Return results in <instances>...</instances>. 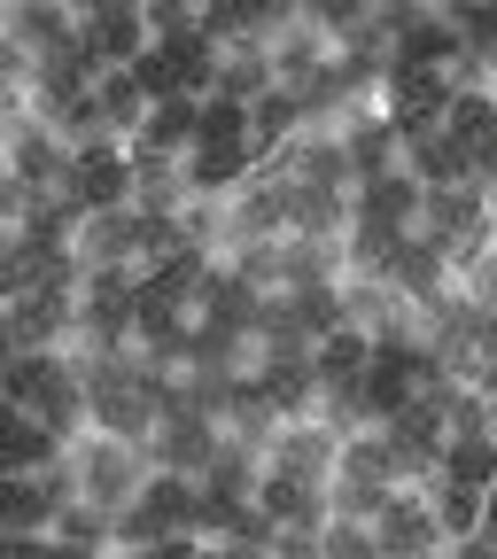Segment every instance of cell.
Listing matches in <instances>:
<instances>
[{
  "label": "cell",
  "instance_id": "cell-25",
  "mask_svg": "<svg viewBox=\"0 0 497 559\" xmlns=\"http://www.w3.org/2000/svg\"><path fill=\"white\" fill-rule=\"evenodd\" d=\"M132 148H156V156H194V148H202V102H194V94H179V102H156L149 132H140Z\"/></svg>",
  "mask_w": 497,
  "mask_h": 559
},
{
  "label": "cell",
  "instance_id": "cell-34",
  "mask_svg": "<svg viewBox=\"0 0 497 559\" xmlns=\"http://www.w3.org/2000/svg\"><path fill=\"white\" fill-rule=\"evenodd\" d=\"M202 148H249V109L226 102V94H210L202 102Z\"/></svg>",
  "mask_w": 497,
  "mask_h": 559
},
{
  "label": "cell",
  "instance_id": "cell-32",
  "mask_svg": "<svg viewBox=\"0 0 497 559\" xmlns=\"http://www.w3.org/2000/svg\"><path fill=\"white\" fill-rule=\"evenodd\" d=\"M436 474H451V481H466V489L489 498V481H497V436H451V451H443Z\"/></svg>",
  "mask_w": 497,
  "mask_h": 559
},
{
  "label": "cell",
  "instance_id": "cell-27",
  "mask_svg": "<svg viewBox=\"0 0 497 559\" xmlns=\"http://www.w3.org/2000/svg\"><path fill=\"white\" fill-rule=\"evenodd\" d=\"M419 489H428V506H436V521H443L451 544H459V536H482V513H489L482 489H466V481H451V474H428Z\"/></svg>",
  "mask_w": 497,
  "mask_h": 559
},
{
  "label": "cell",
  "instance_id": "cell-11",
  "mask_svg": "<svg viewBox=\"0 0 497 559\" xmlns=\"http://www.w3.org/2000/svg\"><path fill=\"white\" fill-rule=\"evenodd\" d=\"M62 202L79 210V218H94V210H125L132 202V148H86V156H70Z\"/></svg>",
  "mask_w": 497,
  "mask_h": 559
},
{
  "label": "cell",
  "instance_id": "cell-17",
  "mask_svg": "<svg viewBox=\"0 0 497 559\" xmlns=\"http://www.w3.org/2000/svg\"><path fill=\"white\" fill-rule=\"evenodd\" d=\"M257 513H264L272 528H327V481H304V474H272V466H264Z\"/></svg>",
  "mask_w": 497,
  "mask_h": 559
},
{
  "label": "cell",
  "instance_id": "cell-31",
  "mask_svg": "<svg viewBox=\"0 0 497 559\" xmlns=\"http://www.w3.org/2000/svg\"><path fill=\"white\" fill-rule=\"evenodd\" d=\"M164 536H194V528H179V521L149 498V489H140V498L117 513V551H149V544H164Z\"/></svg>",
  "mask_w": 497,
  "mask_h": 559
},
{
  "label": "cell",
  "instance_id": "cell-41",
  "mask_svg": "<svg viewBox=\"0 0 497 559\" xmlns=\"http://www.w3.org/2000/svg\"><path fill=\"white\" fill-rule=\"evenodd\" d=\"M451 559H497V544H489V536H459Z\"/></svg>",
  "mask_w": 497,
  "mask_h": 559
},
{
  "label": "cell",
  "instance_id": "cell-20",
  "mask_svg": "<svg viewBox=\"0 0 497 559\" xmlns=\"http://www.w3.org/2000/svg\"><path fill=\"white\" fill-rule=\"evenodd\" d=\"M32 412L47 419V428H55L62 443H79V436H94V404H86V373L70 366V358L55 366V381L39 389V404H32Z\"/></svg>",
  "mask_w": 497,
  "mask_h": 559
},
{
  "label": "cell",
  "instance_id": "cell-22",
  "mask_svg": "<svg viewBox=\"0 0 497 559\" xmlns=\"http://www.w3.org/2000/svg\"><path fill=\"white\" fill-rule=\"evenodd\" d=\"M389 280H397L412 304H436V296H451V288H459V272L443 264V249H436V241H419V234L404 241V257L389 264Z\"/></svg>",
  "mask_w": 497,
  "mask_h": 559
},
{
  "label": "cell",
  "instance_id": "cell-12",
  "mask_svg": "<svg viewBox=\"0 0 497 559\" xmlns=\"http://www.w3.org/2000/svg\"><path fill=\"white\" fill-rule=\"evenodd\" d=\"M374 536H381V559H436L451 544L436 506H428V489H397L381 506V521H374Z\"/></svg>",
  "mask_w": 497,
  "mask_h": 559
},
{
  "label": "cell",
  "instance_id": "cell-7",
  "mask_svg": "<svg viewBox=\"0 0 497 559\" xmlns=\"http://www.w3.org/2000/svg\"><path fill=\"white\" fill-rule=\"evenodd\" d=\"M0 334H9V349H70V334H79V288H24L9 296V311H0Z\"/></svg>",
  "mask_w": 497,
  "mask_h": 559
},
{
  "label": "cell",
  "instance_id": "cell-13",
  "mask_svg": "<svg viewBox=\"0 0 497 559\" xmlns=\"http://www.w3.org/2000/svg\"><path fill=\"white\" fill-rule=\"evenodd\" d=\"M264 466L272 474H304V481H334V466H342V436L327 428V419H288V428L272 436V451H264Z\"/></svg>",
  "mask_w": 497,
  "mask_h": 559
},
{
  "label": "cell",
  "instance_id": "cell-26",
  "mask_svg": "<svg viewBox=\"0 0 497 559\" xmlns=\"http://www.w3.org/2000/svg\"><path fill=\"white\" fill-rule=\"evenodd\" d=\"M366 366H374V342H366L358 326H342V334H327V342L311 349L319 389H358V381H366Z\"/></svg>",
  "mask_w": 497,
  "mask_h": 559
},
{
  "label": "cell",
  "instance_id": "cell-9",
  "mask_svg": "<svg viewBox=\"0 0 497 559\" xmlns=\"http://www.w3.org/2000/svg\"><path fill=\"white\" fill-rule=\"evenodd\" d=\"M86 39H94V55L109 62V70H140L156 55V32H149V9L140 0H86Z\"/></svg>",
  "mask_w": 497,
  "mask_h": 559
},
{
  "label": "cell",
  "instance_id": "cell-2",
  "mask_svg": "<svg viewBox=\"0 0 497 559\" xmlns=\"http://www.w3.org/2000/svg\"><path fill=\"white\" fill-rule=\"evenodd\" d=\"M70 366H79V358H70ZM79 373H86V404H94V436L156 443V428H164V396L140 389L125 358H86Z\"/></svg>",
  "mask_w": 497,
  "mask_h": 559
},
{
  "label": "cell",
  "instance_id": "cell-35",
  "mask_svg": "<svg viewBox=\"0 0 497 559\" xmlns=\"http://www.w3.org/2000/svg\"><path fill=\"white\" fill-rule=\"evenodd\" d=\"M319 551H327V559H381V536H374V521H334V513H327Z\"/></svg>",
  "mask_w": 497,
  "mask_h": 559
},
{
  "label": "cell",
  "instance_id": "cell-36",
  "mask_svg": "<svg viewBox=\"0 0 497 559\" xmlns=\"http://www.w3.org/2000/svg\"><path fill=\"white\" fill-rule=\"evenodd\" d=\"M241 280H249V288L257 296H280V241H241L234 257H226Z\"/></svg>",
  "mask_w": 497,
  "mask_h": 559
},
{
  "label": "cell",
  "instance_id": "cell-1",
  "mask_svg": "<svg viewBox=\"0 0 497 559\" xmlns=\"http://www.w3.org/2000/svg\"><path fill=\"white\" fill-rule=\"evenodd\" d=\"M419 241H436L443 264L466 280V264L497 249V202L482 187H436L428 210H419Z\"/></svg>",
  "mask_w": 497,
  "mask_h": 559
},
{
  "label": "cell",
  "instance_id": "cell-39",
  "mask_svg": "<svg viewBox=\"0 0 497 559\" xmlns=\"http://www.w3.org/2000/svg\"><path fill=\"white\" fill-rule=\"evenodd\" d=\"M125 559H210V544H202V536H164V544H149V551H125Z\"/></svg>",
  "mask_w": 497,
  "mask_h": 559
},
{
  "label": "cell",
  "instance_id": "cell-38",
  "mask_svg": "<svg viewBox=\"0 0 497 559\" xmlns=\"http://www.w3.org/2000/svg\"><path fill=\"white\" fill-rule=\"evenodd\" d=\"M264 559H327V551H319V528H272Z\"/></svg>",
  "mask_w": 497,
  "mask_h": 559
},
{
  "label": "cell",
  "instance_id": "cell-37",
  "mask_svg": "<svg viewBox=\"0 0 497 559\" xmlns=\"http://www.w3.org/2000/svg\"><path fill=\"white\" fill-rule=\"evenodd\" d=\"M459 288H466V296H474V304H482V311H489V319H497V249H489V257H474V264H466V280H459Z\"/></svg>",
  "mask_w": 497,
  "mask_h": 559
},
{
  "label": "cell",
  "instance_id": "cell-28",
  "mask_svg": "<svg viewBox=\"0 0 497 559\" xmlns=\"http://www.w3.org/2000/svg\"><path fill=\"white\" fill-rule=\"evenodd\" d=\"M202 489H210V498H241V506H257V489H264V451H249V443L226 436V451H218V466L202 474Z\"/></svg>",
  "mask_w": 497,
  "mask_h": 559
},
{
  "label": "cell",
  "instance_id": "cell-16",
  "mask_svg": "<svg viewBox=\"0 0 497 559\" xmlns=\"http://www.w3.org/2000/svg\"><path fill=\"white\" fill-rule=\"evenodd\" d=\"M419 210H428V187L412 171H389V179H366L358 187V226H381V234H419Z\"/></svg>",
  "mask_w": 497,
  "mask_h": 559
},
{
  "label": "cell",
  "instance_id": "cell-23",
  "mask_svg": "<svg viewBox=\"0 0 497 559\" xmlns=\"http://www.w3.org/2000/svg\"><path fill=\"white\" fill-rule=\"evenodd\" d=\"M218 94L241 102V109H257V102L272 94V47H264V39H234V47H226V62H218Z\"/></svg>",
  "mask_w": 497,
  "mask_h": 559
},
{
  "label": "cell",
  "instance_id": "cell-18",
  "mask_svg": "<svg viewBox=\"0 0 497 559\" xmlns=\"http://www.w3.org/2000/svg\"><path fill=\"white\" fill-rule=\"evenodd\" d=\"M62 498L39 474H0V536H55Z\"/></svg>",
  "mask_w": 497,
  "mask_h": 559
},
{
  "label": "cell",
  "instance_id": "cell-5",
  "mask_svg": "<svg viewBox=\"0 0 497 559\" xmlns=\"http://www.w3.org/2000/svg\"><path fill=\"white\" fill-rule=\"evenodd\" d=\"M0 171L16 187H62L70 179V140L55 132V117L39 109H0Z\"/></svg>",
  "mask_w": 497,
  "mask_h": 559
},
{
  "label": "cell",
  "instance_id": "cell-29",
  "mask_svg": "<svg viewBox=\"0 0 497 559\" xmlns=\"http://www.w3.org/2000/svg\"><path fill=\"white\" fill-rule=\"evenodd\" d=\"M55 349H9V358H0V396H9V412H32L39 404V389L55 381Z\"/></svg>",
  "mask_w": 497,
  "mask_h": 559
},
{
  "label": "cell",
  "instance_id": "cell-14",
  "mask_svg": "<svg viewBox=\"0 0 497 559\" xmlns=\"http://www.w3.org/2000/svg\"><path fill=\"white\" fill-rule=\"evenodd\" d=\"M451 79H443V70H397V79H389V94H381V109H389V124L412 140V132H436L443 117H451Z\"/></svg>",
  "mask_w": 497,
  "mask_h": 559
},
{
  "label": "cell",
  "instance_id": "cell-6",
  "mask_svg": "<svg viewBox=\"0 0 497 559\" xmlns=\"http://www.w3.org/2000/svg\"><path fill=\"white\" fill-rule=\"evenodd\" d=\"M264 171H280L288 187H319V194H358V164L342 148V124H304V140H288Z\"/></svg>",
  "mask_w": 497,
  "mask_h": 559
},
{
  "label": "cell",
  "instance_id": "cell-10",
  "mask_svg": "<svg viewBox=\"0 0 497 559\" xmlns=\"http://www.w3.org/2000/svg\"><path fill=\"white\" fill-rule=\"evenodd\" d=\"M79 32H86V16L70 0H9V16H0V47H24L32 62L79 47Z\"/></svg>",
  "mask_w": 497,
  "mask_h": 559
},
{
  "label": "cell",
  "instance_id": "cell-21",
  "mask_svg": "<svg viewBox=\"0 0 497 559\" xmlns=\"http://www.w3.org/2000/svg\"><path fill=\"white\" fill-rule=\"evenodd\" d=\"M0 451H9V474H47L70 443L47 428L39 412H9V419H0Z\"/></svg>",
  "mask_w": 497,
  "mask_h": 559
},
{
  "label": "cell",
  "instance_id": "cell-15",
  "mask_svg": "<svg viewBox=\"0 0 497 559\" xmlns=\"http://www.w3.org/2000/svg\"><path fill=\"white\" fill-rule=\"evenodd\" d=\"M342 148H350V164H358V187L404 171V132L389 124L381 102H366V109H350V117H342Z\"/></svg>",
  "mask_w": 497,
  "mask_h": 559
},
{
  "label": "cell",
  "instance_id": "cell-30",
  "mask_svg": "<svg viewBox=\"0 0 497 559\" xmlns=\"http://www.w3.org/2000/svg\"><path fill=\"white\" fill-rule=\"evenodd\" d=\"M288 428V412H280L257 381H241V396H234V419H226V436L234 443H249V451H272V436Z\"/></svg>",
  "mask_w": 497,
  "mask_h": 559
},
{
  "label": "cell",
  "instance_id": "cell-24",
  "mask_svg": "<svg viewBox=\"0 0 497 559\" xmlns=\"http://www.w3.org/2000/svg\"><path fill=\"white\" fill-rule=\"evenodd\" d=\"M304 124H311V117H304V102L272 86V94L249 109V148H257V164H272L280 148H288V140H304Z\"/></svg>",
  "mask_w": 497,
  "mask_h": 559
},
{
  "label": "cell",
  "instance_id": "cell-4",
  "mask_svg": "<svg viewBox=\"0 0 497 559\" xmlns=\"http://www.w3.org/2000/svg\"><path fill=\"white\" fill-rule=\"evenodd\" d=\"M342 319L374 349H419V304L389 272H342Z\"/></svg>",
  "mask_w": 497,
  "mask_h": 559
},
{
  "label": "cell",
  "instance_id": "cell-8",
  "mask_svg": "<svg viewBox=\"0 0 497 559\" xmlns=\"http://www.w3.org/2000/svg\"><path fill=\"white\" fill-rule=\"evenodd\" d=\"M218 451H226V428H218V419H202V412H187V404L164 412V428L149 443L156 474H187V481H202L210 466H218Z\"/></svg>",
  "mask_w": 497,
  "mask_h": 559
},
{
  "label": "cell",
  "instance_id": "cell-33",
  "mask_svg": "<svg viewBox=\"0 0 497 559\" xmlns=\"http://www.w3.org/2000/svg\"><path fill=\"white\" fill-rule=\"evenodd\" d=\"M55 536L62 544H79V551H117V513L109 506H62V521H55Z\"/></svg>",
  "mask_w": 497,
  "mask_h": 559
},
{
  "label": "cell",
  "instance_id": "cell-19",
  "mask_svg": "<svg viewBox=\"0 0 497 559\" xmlns=\"http://www.w3.org/2000/svg\"><path fill=\"white\" fill-rule=\"evenodd\" d=\"M404 171H412L419 187H428V194H436V187H474V164H466V148H459V140H451L443 124L404 140Z\"/></svg>",
  "mask_w": 497,
  "mask_h": 559
},
{
  "label": "cell",
  "instance_id": "cell-3",
  "mask_svg": "<svg viewBox=\"0 0 497 559\" xmlns=\"http://www.w3.org/2000/svg\"><path fill=\"white\" fill-rule=\"evenodd\" d=\"M70 466H79V498L109 506V513H125L140 489L156 481L149 443H125V436H79V443H70Z\"/></svg>",
  "mask_w": 497,
  "mask_h": 559
},
{
  "label": "cell",
  "instance_id": "cell-42",
  "mask_svg": "<svg viewBox=\"0 0 497 559\" xmlns=\"http://www.w3.org/2000/svg\"><path fill=\"white\" fill-rule=\"evenodd\" d=\"M436 559H451V544H443V551H436Z\"/></svg>",
  "mask_w": 497,
  "mask_h": 559
},
{
  "label": "cell",
  "instance_id": "cell-40",
  "mask_svg": "<svg viewBox=\"0 0 497 559\" xmlns=\"http://www.w3.org/2000/svg\"><path fill=\"white\" fill-rule=\"evenodd\" d=\"M0 559H62L55 536H0Z\"/></svg>",
  "mask_w": 497,
  "mask_h": 559
}]
</instances>
